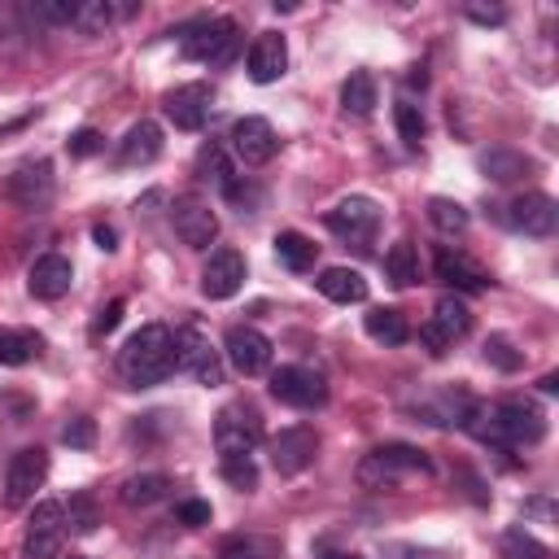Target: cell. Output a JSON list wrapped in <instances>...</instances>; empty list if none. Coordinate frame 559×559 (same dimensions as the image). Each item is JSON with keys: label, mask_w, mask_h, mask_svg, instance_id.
<instances>
[{"label": "cell", "mask_w": 559, "mask_h": 559, "mask_svg": "<svg viewBox=\"0 0 559 559\" xmlns=\"http://www.w3.org/2000/svg\"><path fill=\"white\" fill-rule=\"evenodd\" d=\"M459 428H467L472 437H480L489 445H537L546 437V415L524 397L472 402Z\"/></svg>", "instance_id": "cell-1"}, {"label": "cell", "mask_w": 559, "mask_h": 559, "mask_svg": "<svg viewBox=\"0 0 559 559\" xmlns=\"http://www.w3.org/2000/svg\"><path fill=\"white\" fill-rule=\"evenodd\" d=\"M175 371H179V354H175V332L166 323H144L118 349V376L127 384H135V389L162 384Z\"/></svg>", "instance_id": "cell-2"}, {"label": "cell", "mask_w": 559, "mask_h": 559, "mask_svg": "<svg viewBox=\"0 0 559 559\" xmlns=\"http://www.w3.org/2000/svg\"><path fill=\"white\" fill-rule=\"evenodd\" d=\"M179 52L188 61H205L210 70L231 66L240 52V26L231 17H192L179 26Z\"/></svg>", "instance_id": "cell-3"}, {"label": "cell", "mask_w": 559, "mask_h": 559, "mask_svg": "<svg viewBox=\"0 0 559 559\" xmlns=\"http://www.w3.org/2000/svg\"><path fill=\"white\" fill-rule=\"evenodd\" d=\"M411 472H432V459L419 450V445H406V441H389V445H376L362 463H358V485L362 489H393L402 476Z\"/></svg>", "instance_id": "cell-4"}, {"label": "cell", "mask_w": 559, "mask_h": 559, "mask_svg": "<svg viewBox=\"0 0 559 559\" xmlns=\"http://www.w3.org/2000/svg\"><path fill=\"white\" fill-rule=\"evenodd\" d=\"M262 445V415L249 402H231L214 415V450L223 459H249Z\"/></svg>", "instance_id": "cell-5"}, {"label": "cell", "mask_w": 559, "mask_h": 559, "mask_svg": "<svg viewBox=\"0 0 559 559\" xmlns=\"http://www.w3.org/2000/svg\"><path fill=\"white\" fill-rule=\"evenodd\" d=\"M380 223H384V210L371 197H345V201H336L323 214V227L336 240H345V245H371L376 231H380Z\"/></svg>", "instance_id": "cell-6"}, {"label": "cell", "mask_w": 559, "mask_h": 559, "mask_svg": "<svg viewBox=\"0 0 559 559\" xmlns=\"http://www.w3.org/2000/svg\"><path fill=\"white\" fill-rule=\"evenodd\" d=\"M271 397L284 402V406H297V411H314V406L328 402V380L314 367L288 362V367L271 371Z\"/></svg>", "instance_id": "cell-7"}, {"label": "cell", "mask_w": 559, "mask_h": 559, "mask_svg": "<svg viewBox=\"0 0 559 559\" xmlns=\"http://www.w3.org/2000/svg\"><path fill=\"white\" fill-rule=\"evenodd\" d=\"M467 328H472V310H467V301L454 297V293H445V297L432 306V319L419 328V341H424L428 354H445L459 336H467Z\"/></svg>", "instance_id": "cell-8"}, {"label": "cell", "mask_w": 559, "mask_h": 559, "mask_svg": "<svg viewBox=\"0 0 559 559\" xmlns=\"http://www.w3.org/2000/svg\"><path fill=\"white\" fill-rule=\"evenodd\" d=\"M223 358L240 376H262L271 367V336L258 332L253 323H231L223 336Z\"/></svg>", "instance_id": "cell-9"}, {"label": "cell", "mask_w": 559, "mask_h": 559, "mask_svg": "<svg viewBox=\"0 0 559 559\" xmlns=\"http://www.w3.org/2000/svg\"><path fill=\"white\" fill-rule=\"evenodd\" d=\"M175 354H179V367L197 376V384H205V389H218V384H223V376H227L223 349H214L201 332L179 328V332H175Z\"/></svg>", "instance_id": "cell-10"}, {"label": "cell", "mask_w": 559, "mask_h": 559, "mask_svg": "<svg viewBox=\"0 0 559 559\" xmlns=\"http://www.w3.org/2000/svg\"><path fill=\"white\" fill-rule=\"evenodd\" d=\"M319 454V432L310 424H293V428H280L271 437V467L280 476H301Z\"/></svg>", "instance_id": "cell-11"}, {"label": "cell", "mask_w": 559, "mask_h": 559, "mask_svg": "<svg viewBox=\"0 0 559 559\" xmlns=\"http://www.w3.org/2000/svg\"><path fill=\"white\" fill-rule=\"evenodd\" d=\"M61 537H66V507L61 502H35L26 533H22L26 559H52L61 550Z\"/></svg>", "instance_id": "cell-12"}, {"label": "cell", "mask_w": 559, "mask_h": 559, "mask_svg": "<svg viewBox=\"0 0 559 559\" xmlns=\"http://www.w3.org/2000/svg\"><path fill=\"white\" fill-rule=\"evenodd\" d=\"M44 480H48V454L39 445L17 450L4 472V507H26Z\"/></svg>", "instance_id": "cell-13"}, {"label": "cell", "mask_w": 559, "mask_h": 559, "mask_svg": "<svg viewBox=\"0 0 559 559\" xmlns=\"http://www.w3.org/2000/svg\"><path fill=\"white\" fill-rule=\"evenodd\" d=\"M170 218H175V231H179V240L188 249H210L214 236H218V214L201 197H175Z\"/></svg>", "instance_id": "cell-14"}, {"label": "cell", "mask_w": 559, "mask_h": 559, "mask_svg": "<svg viewBox=\"0 0 559 559\" xmlns=\"http://www.w3.org/2000/svg\"><path fill=\"white\" fill-rule=\"evenodd\" d=\"M162 109H166V118H170L179 131H201V127L210 122L214 92H210V83H183V87L166 92Z\"/></svg>", "instance_id": "cell-15"}, {"label": "cell", "mask_w": 559, "mask_h": 559, "mask_svg": "<svg viewBox=\"0 0 559 559\" xmlns=\"http://www.w3.org/2000/svg\"><path fill=\"white\" fill-rule=\"evenodd\" d=\"M280 140H275V127L266 118H236L231 127V153L240 157V166H266L275 157Z\"/></svg>", "instance_id": "cell-16"}, {"label": "cell", "mask_w": 559, "mask_h": 559, "mask_svg": "<svg viewBox=\"0 0 559 559\" xmlns=\"http://www.w3.org/2000/svg\"><path fill=\"white\" fill-rule=\"evenodd\" d=\"M4 197L17 201L22 210H44L52 201V166L48 162H22L4 179Z\"/></svg>", "instance_id": "cell-17"}, {"label": "cell", "mask_w": 559, "mask_h": 559, "mask_svg": "<svg viewBox=\"0 0 559 559\" xmlns=\"http://www.w3.org/2000/svg\"><path fill=\"white\" fill-rule=\"evenodd\" d=\"M240 284H245V258L236 249H214L201 266V293L210 301H227L240 293Z\"/></svg>", "instance_id": "cell-18"}, {"label": "cell", "mask_w": 559, "mask_h": 559, "mask_svg": "<svg viewBox=\"0 0 559 559\" xmlns=\"http://www.w3.org/2000/svg\"><path fill=\"white\" fill-rule=\"evenodd\" d=\"M507 223L524 236H550L555 223H559V205L550 192H524L507 205Z\"/></svg>", "instance_id": "cell-19"}, {"label": "cell", "mask_w": 559, "mask_h": 559, "mask_svg": "<svg viewBox=\"0 0 559 559\" xmlns=\"http://www.w3.org/2000/svg\"><path fill=\"white\" fill-rule=\"evenodd\" d=\"M432 271H437V280L450 284L454 293H485V288H489V275H485L467 253H459V249H450V245H437Z\"/></svg>", "instance_id": "cell-20"}, {"label": "cell", "mask_w": 559, "mask_h": 559, "mask_svg": "<svg viewBox=\"0 0 559 559\" xmlns=\"http://www.w3.org/2000/svg\"><path fill=\"white\" fill-rule=\"evenodd\" d=\"M70 284H74V266H70V258H61V253H44V258H35V266L26 271V288H31V297H39V301L66 297Z\"/></svg>", "instance_id": "cell-21"}, {"label": "cell", "mask_w": 559, "mask_h": 559, "mask_svg": "<svg viewBox=\"0 0 559 559\" xmlns=\"http://www.w3.org/2000/svg\"><path fill=\"white\" fill-rule=\"evenodd\" d=\"M249 79L253 83H275L284 70H288V44L280 31H262L253 44H249V61H245Z\"/></svg>", "instance_id": "cell-22"}, {"label": "cell", "mask_w": 559, "mask_h": 559, "mask_svg": "<svg viewBox=\"0 0 559 559\" xmlns=\"http://www.w3.org/2000/svg\"><path fill=\"white\" fill-rule=\"evenodd\" d=\"M157 157H162V127L148 122V118L131 122L127 135L118 140V166L135 170V166H153Z\"/></svg>", "instance_id": "cell-23"}, {"label": "cell", "mask_w": 559, "mask_h": 559, "mask_svg": "<svg viewBox=\"0 0 559 559\" xmlns=\"http://www.w3.org/2000/svg\"><path fill=\"white\" fill-rule=\"evenodd\" d=\"M314 288H319L328 301H336V306H358V301H367V280H362L354 266H323V271L314 275Z\"/></svg>", "instance_id": "cell-24"}, {"label": "cell", "mask_w": 559, "mask_h": 559, "mask_svg": "<svg viewBox=\"0 0 559 559\" xmlns=\"http://www.w3.org/2000/svg\"><path fill=\"white\" fill-rule=\"evenodd\" d=\"M44 336L35 328H0V367H26L39 358Z\"/></svg>", "instance_id": "cell-25"}, {"label": "cell", "mask_w": 559, "mask_h": 559, "mask_svg": "<svg viewBox=\"0 0 559 559\" xmlns=\"http://www.w3.org/2000/svg\"><path fill=\"white\" fill-rule=\"evenodd\" d=\"M362 328H367V336L380 341V345H402V341L411 336V323H406V314H402L397 306H376V310H367V314H362Z\"/></svg>", "instance_id": "cell-26"}, {"label": "cell", "mask_w": 559, "mask_h": 559, "mask_svg": "<svg viewBox=\"0 0 559 559\" xmlns=\"http://www.w3.org/2000/svg\"><path fill=\"white\" fill-rule=\"evenodd\" d=\"M275 258H280V266H288V271H314V258H319V245L310 240V236H301V231H280L275 236Z\"/></svg>", "instance_id": "cell-27"}, {"label": "cell", "mask_w": 559, "mask_h": 559, "mask_svg": "<svg viewBox=\"0 0 559 559\" xmlns=\"http://www.w3.org/2000/svg\"><path fill=\"white\" fill-rule=\"evenodd\" d=\"M166 493H170V476H162V472L127 476L122 489H118V498H122L127 507H153V502H162Z\"/></svg>", "instance_id": "cell-28"}, {"label": "cell", "mask_w": 559, "mask_h": 559, "mask_svg": "<svg viewBox=\"0 0 559 559\" xmlns=\"http://www.w3.org/2000/svg\"><path fill=\"white\" fill-rule=\"evenodd\" d=\"M528 170H533V162L524 153H515V148H489V153H480V175L493 179V183H511V179H520Z\"/></svg>", "instance_id": "cell-29"}, {"label": "cell", "mask_w": 559, "mask_h": 559, "mask_svg": "<svg viewBox=\"0 0 559 559\" xmlns=\"http://www.w3.org/2000/svg\"><path fill=\"white\" fill-rule=\"evenodd\" d=\"M341 105H345V114L367 118V114L376 109V79H371L367 70H354V74L341 83Z\"/></svg>", "instance_id": "cell-30"}, {"label": "cell", "mask_w": 559, "mask_h": 559, "mask_svg": "<svg viewBox=\"0 0 559 559\" xmlns=\"http://www.w3.org/2000/svg\"><path fill=\"white\" fill-rule=\"evenodd\" d=\"M197 175H201L205 183H214L218 192H227V188L236 183V170H231V162H227L223 144H205V148L197 153Z\"/></svg>", "instance_id": "cell-31"}, {"label": "cell", "mask_w": 559, "mask_h": 559, "mask_svg": "<svg viewBox=\"0 0 559 559\" xmlns=\"http://www.w3.org/2000/svg\"><path fill=\"white\" fill-rule=\"evenodd\" d=\"M384 275L397 284V288H411L419 280V253L411 240H397L389 253H384Z\"/></svg>", "instance_id": "cell-32"}, {"label": "cell", "mask_w": 559, "mask_h": 559, "mask_svg": "<svg viewBox=\"0 0 559 559\" xmlns=\"http://www.w3.org/2000/svg\"><path fill=\"white\" fill-rule=\"evenodd\" d=\"M428 223H432L441 236H463L467 223H472V214H467L459 201H450V197H432V201H428Z\"/></svg>", "instance_id": "cell-33"}, {"label": "cell", "mask_w": 559, "mask_h": 559, "mask_svg": "<svg viewBox=\"0 0 559 559\" xmlns=\"http://www.w3.org/2000/svg\"><path fill=\"white\" fill-rule=\"evenodd\" d=\"M96 524H100V511H96V498L87 493V489H79V493H70V507H66V528H74V533H96Z\"/></svg>", "instance_id": "cell-34"}, {"label": "cell", "mask_w": 559, "mask_h": 559, "mask_svg": "<svg viewBox=\"0 0 559 559\" xmlns=\"http://www.w3.org/2000/svg\"><path fill=\"white\" fill-rule=\"evenodd\" d=\"M114 22H118V17H114V0H83V4H79V17H74V26H79L83 35H105Z\"/></svg>", "instance_id": "cell-35"}, {"label": "cell", "mask_w": 559, "mask_h": 559, "mask_svg": "<svg viewBox=\"0 0 559 559\" xmlns=\"http://www.w3.org/2000/svg\"><path fill=\"white\" fill-rule=\"evenodd\" d=\"M485 362H489V367H498V371H520L524 354L515 349V341H511V336L493 332V336L485 341Z\"/></svg>", "instance_id": "cell-36"}, {"label": "cell", "mask_w": 559, "mask_h": 559, "mask_svg": "<svg viewBox=\"0 0 559 559\" xmlns=\"http://www.w3.org/2000/svg\"><path fill=\"white\" fill-rule=\"evenodd\" d=\"M502 559H550V550L533 533L511 528V533H502Z\"/></svg>", "instance_id": "cell-37"}, {"label": "cell", "mask_w": 559, "mask_h": 559, "mask_svg": "<svg viewBox=\"0 0 559 559\" xmlns=\"http://www.w3.org/2000/svg\"><path fill=\"white\" fill-rule=\"evenodd\" d=\"M393 122H397V135H402L411 148H415V144L424 140V131H428L419 105H411V100H397V105H393Z\"/></svg>", "instance_id": "cell-38"}, {"label": "cell", "mask_w": 559, "mask_h": 559, "mask_svg": "<svg viewBox=\"0 0 559 559\" xmlns=\"http://www.w3.org/2000/svg\"><path fill=\"white\" fill-rule=\"evenodd\" d=\"M79 4H83V0H35L31 13H35L39 22H48V26H74Z\"/></svg>", "instance_id": "cell-39"}, {"label": "cell", "mask_w": 559, "mask_h": 559, "mask_svg": "<svg viewBox=\"0 0 559 559\" xmlns=\"http://www.w3.org/2000/svg\"><path fill=\"white\" fill-rule=\"evenodd\" d=\"M61 441H66L70 450H92V445H96V424H92L87 415H79V419H70V424L61 428Z\"/></svg>", "instance_id": "cell-40"}, {"label": "cell", "mask_w": 559, "mask_h": 559, "mask_svg": "<svg viewBox=\"0 0 559 559\" xmlns=\"http://www.w3.org/2000/svg\"><path fill=\"white\" fill-rule=\"evenodd\" d=\"M223 480L236 489H258V467L253 459H223Z\"/></svg>", "instance_id": "cell-41"}, {"label": "cell", "mask_w": 559, "mask_h": 559, "mask_svg": "<svg viewBox=\"0 0 559 559\" xmlns=\"http://www.w3.org/2000/svg\"><path fill=\"white\" fill-rule=\"evenodd\" d=\"M66 148H70V157H96V153L105 148V140H100L96 127H79V131L66 140Z\"/></svg>", "instance_id": "cell-42"}, {"label": "cell", "mask_w": 559, "mask_h": 559, "mask_svg": "<svg viewBox=\"0 0 559 559\" xmlns=\"http://www.w3.org/2000/svg\"><path fill=\"white\" fill-rule=\"evenodd\" d=\"M223 559H271V546L258 537H231L223 546Z\"/></svg>", "instance_id": "cell-43"}, {"label": "cell", "mask_w": 559, "mask_h": 559, "mask_svg": "<svg viewBox=\"0 0 559 559\" xmlns=\"http://www.w3.org/2000/svg\"><path fill=\"white\" fill-rule=\"evenodd\" d=\"M210 502H201V498H183L179 507H175V520L179 524H188V528H201V524H210Z\"/></svg>", "instance_id": "cell-44"}, {"label": "cell", "mask_w": 559, "mask_h": 559, "mask_svg": "<svg viewBox=\"0 0 559 559\" xmlns=\"http://www.w3.org/2000/svg\"><path fill=\"white\" fill-rule=\"evenodd\" d=\"M122 310H127V301L122 297H114L96 319H92V336H105V332H114L118 323H122Z\"/></svg>", "instance_id": "cell-45"}, {"label": "cell", "mask_w": 559, "mask_h": 559, "mask_svg": "<svg viewBox=\"0 0 559 559\" xmlns=\"http://www.w3.org/2000/svg\"><path fill=\"white\" fill-rule=\"evenodd\" d=\"M467 17H472V22H480V26H498L507 13H502L498 4H489V9H485V4H467Z\"/></svg>", "instance_id": "cell-46"}, {"label": "cell", "mask_w": 559, "mask_h": 559, "mask_svg": "<svg viewBox=\"0 0 559 559\" xmlns=\"http://www.w3.org/2000/svg\"><path fill=\"white\" fill-rule=\"evenodd\" d=\"M92 240H96L105 253H109V249H118V231H114L109 223H96V227H92Z\"/></svg>", "instance_id": "cell-47"}, {"label": "cell", "mask_w": 559, "mask_h": 559, "mask_svg": "<svg viewBox=\"0 0 559 559\" xmlns=\"http://www.w3.org/2000/svg\"><path fill=\"white\" fill-rule=\"evenodd\" d=\"M537 384H542V393H555V389H559V376H542Z\"/></svg>", "instance_id": "cell-48"}, {"label": "cell", "mask_w": 559, "mask_h": 559, "mask_svg": "<svg viewBox=\"0 0 559 559\" xmlns=\"http://www.w3.org/2000/svg\"><path fill=\"white\" fill-rule=\"evenodd\" d=\"M328 559H362V555H328Z\"/></svg>", "instance_id": "cell-49"}, {"label": "cell", "mask_w": 559, "mask_h": 559, "mask_svg": "<svg viewBox=\"0 0 559 559\" xmlns=\"http://www.w3.org/2000/svg\"><path fill=\"white\" fill-rule=\"evenodd\" d=\"M70 559H87V555H70Z\"/></svg>", "instance_id": "cell-50"}]
</instances>
